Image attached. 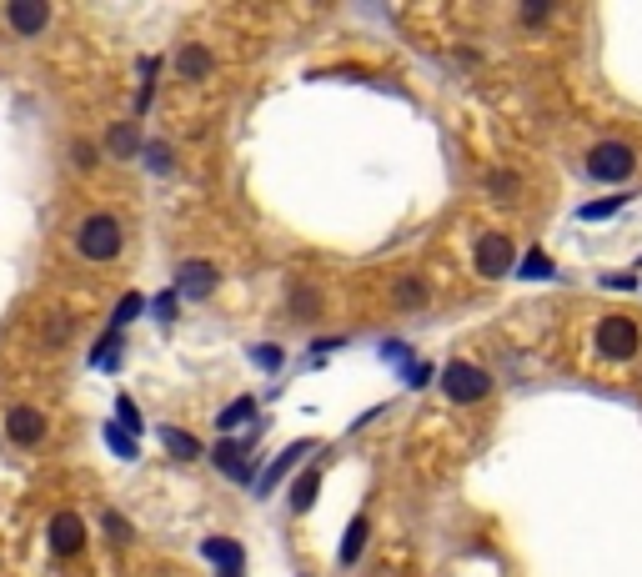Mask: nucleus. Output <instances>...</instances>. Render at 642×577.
Segmentation results:
<instances>
[{
    "label": "nucleus",
    "instance_id": "15",
    "mask_svg": "<svg viewBox=\"0 0 642 577\" xmlns=\"http://www.w3.org/2000/svg\"><path fill=\"white\" fill-rule=\"evenodd\" d=\"M161 442H166V452H171L176 462H196V457H201V442H196L191 432H181V427H161Z\"/></svg>",
    "mask_w": 642,
    "mask_h": 577
},
{
    "label": "nucleus",
    "instance_id": "24",
    "mask_svg": "<svg viewBox=\"0 0 642 577\" xmlns=\"http://www.w3.org/2000/svg\"><path fill=\"white\" fill-rule=\"evenodd\" d=\"M141 307H146V297H141V292H131V297L116 307V317H111V332H121L126 322H136V317H141Z\"/></svg>",
    "mask_w": 642,
    "mask_h": 577
},
{
    "label": "nucleus",
    "instance_id": "28",
    "mask_svg": "<svg viewBox=\"0 0 642 577\" xmlns=\"http://www.w3.org/2000/svg\"><path fill=\"white\" fill-rule=\"evenodd\" d=\"M71 156H76V166H81V171H91V166H96V146H91V141H76V146H71Z\"/></svg>",
    "mask_w": 642,
    "mask_h": 577
},
{
    "label": "nucleus",
    "instance_id": "2",
    "mask_svg": "<svg viewBox=\"0 0 642 577\" xmlns=\"http://www.w3.org/2000/svg\"><path fill=\"white\" fill-rule=\"evenodd\" d=\"M442 392H447V402L472 407V402H482V397L492 392V377H487L477 362H447V367H442Z\"/></svg>",
    "mask_w": 642,
    "mask_h": 577
},
{
    "label": "nucleus",
    "instance_id": "23",
    "mask_svg": "<svg viewBox=\"0 0 642 577\" xmlns=\"http://www.w3.org/2000/svg\"><path fill=\"white\" fill-rule=\"evenodd\" d=\"M622 206H627V196H602V201L582 206V221H602V216H617Z\"/></svg>",
    "mask_w": 642,
    "mask_h": 577
},
{
    "label": "nucleus",
    "instance_id": "27",
    "mask_svg": "<svg viewBox=\"0 0 642 577\" xmlns=\"http://www.w3.org/2000/svg\"><path fill=\"white\" fill-rule=\"evenodd\" d=\"M522 276H552V261H547L542 251H532V256L522 261Z\"/></svg>",
    "mask_w": 642,
    "mask_h": 577
},
{
    "label": "nucleus",
    "instance_id": "31",
    "mask_svg": "<svg viewBox=\"0 0 642 577\" xmlns=\"http://www.w3.org/2000/svg\"><path fill=\"white\" fill-rule=\"evenodd\" d=\"M291 307H296V317H311V312H316V297H311L306 286H301V292L291 297Z\"/></svg>",
    "mask_w": 642,
    "mask_h": 577
},
{
    "label": "nucleus",
    "instance_id": "6",
    "mask_svg": "<svg viewBox=\"0 0 642 577\" xmlns=\"http://www.w3.org/2000/svg\"><path fill=\"white\" fill-rule=\"evenodd\" d=\"M46 432H51L46 412H36V407H11V412H6V437H11L16 447H41Z\"/></svg>",
    "mask_w": 642,
    "mask_h": 577
},
{
    "label": "nucleus",
    "instance_id": "14",
    "mask_svg": "<svg viewBox=\"0 0 642 577\" xmlns=\"http://www.w3.org/2000/svg\"><path fill=\"white\" fill-rule=\"evenodd\" d=\"M367 537H372V522H367V517H352V522H347V537H342V552H337V562H342V567H357V557H362Z\"/></svg>",
    "mask_w": 642,
    "mask_h": 577
},
{
    "label": "nucleus",
    "instance_id": "30",
    "mask_svg": "<svg viewBox=\"0 0 642 577\" xmlns=\"http://www.w3.org/2000/svg\"><path fill=\"white\" fill-rule=\"evenodd\" d=\"M106 532H111V537H121V542H131V522H126L121 512H106Z\"/></svg>",
    "mask_w": 642,
    "mask_h": 577
},
{
    "label": "nucleus",
    "instance_id": "8",
    "mask_svg": "<svg viewBox=\"0 0 642 577\" xmlns=\"http://www.w3.org/2000/svg\"><path fill=\"white\" fill-rule=\"evenodd\" d=\"M211 292H216V266H211V261H181V271H176V297L201 302V297H211Z\"/></svg>",
    "mask_w": 642,
    "mask_h": 577
},
{
    "label": "nucleus",
    "instance_id": "1",
    "mask_svg": "<svg viewBox=\"0 0 642 577\" xmlns=\"http://www.w3.org/2000/svg\"><path fill=\"white\" fill-rule=\"evenodd\" d=\"M121 246H126V231H121V221H116L111 211H91V216L76 226V251H81L86 261H116Z\"/></svg>",
    "mask_w": 642,
    "mask_h": 577
},
{
    "label": "nucleus",
    "instance_id": "17",
    "mask_svg": "<svg viewBox=\"0 0 642 577\" xmlns=\"http://www.w3.org/2000/svg\"><path fill=\"white\" fill-rule=\"evenodd\" d=\"M251 417H256V397H236L231 407H221V412H216V427H221V432H231V427H246Z\"/></svg>",
    "mask_w": 642,
    "mask_h": 577
},
{
    "label": "nucleus",
    "instance_id": "26",
    "mask_svg": "<svg viewBox=\"0 0 642 577\" xmlns=\"http://www.w3.org/2000/svg\"><path fill=\"white\" fill-rule=\"evenodd\" d=\"M251 357H256V367H266V372H281V362H286L281 347H251Z\"/></svg>",
    "mask_w": 642,
    "mask_h": 577
},
{
    "label": "nucleus",
    "instance_id": "20",
    "mask_svg": "<svg viewBox=\"0 0 642 577\" xmlns=\"http://www.w3.org/2000/svg\"><path fill=\"white\" fill-rule=\"evenodd\" d=\"M106 447H111V452H116V457H126V462H136V457H141V442H136V437H131V432H121V427H116V422H111V427H106Z\"/></svg>",
    "mask_w": 642,
    "mask_h": 577
},
{
    "label": "nucleus",
    "instance_id": "11",
    "mask_svg": "<svg viewBox=\"0 0 642 577\" xmlns=\"http://www.w3.org/2000/svg\"><path fill=\"white\" fill-rule=\"evenodd\" d=\"M211 462L226 472V477H246V442H236V437H221L216 447H211Z\"/></svg>",
    "mask_w": 642,
    "mask_h": 577
},
{
    "label": "nucleus",
    "instance_id": "22",
    "mask_svg": "<svg viewBox=\"0 0 642 577\" xmlns=\"http://www.w3.org/2000/svg\"><path fill=\"white\" fill-rule=\"evenodd\" d=\"M116 427H121V432H131V437H141V412H136V402H131V397H116Z\"/></svg>",
    "mask_w": 642,
    "mask_h": 577
},
{
    "label": "nucleus",
    "instance_id": "12",
    "mask_svg": "<svg viewBox=\"0 0 642 577\" xmlns=\"http://www.w3.org/2000/svg\"><path fill=\"white\" fill-rule=\"evenodd\" d=\"M306 452H311V442H306V437H301V442H291V447H286V452H281V457H276V462L266 467V477L256 482V492L266 497V492H271V487H276V482H281V477H286V472H291V467H296V462L306 457Z\"/></svg>",
    "mask_w": 642,
    "mask_h": 577
},
{
    "label": "nucleus",
    "instance_id": "32",
    "mask_svg": "<svg viewBox=\"0 0 642 577\" xmlns=\"http://www.w3.org/2000/svg\"><path fill=\"white\" fill-rule=\"evenodd\" d=\"M156 317H161V322H171V317H176V286H171L166 297H156Z\"/></svg>",
    "mask_w": 642,
    "mask_h": 577
},
{
    "label": "nucleus",
    "instance_id": "33",
    "mask_svg": "<svg viewBox=\"0 0 642 577\" xmlns=\"http://www.w3.org/2000/svg\"><path fill=\"white\" fill-rule=\"evenodd\" d=\"M547 16H552V6H527V11H522L527 26H537V21H547Z\"/></svg>",
    "mask_w": 642,
    "mask_h": 577
},
{
    "label": "nucleus",
    "instance_id": "18",
    "mask_svg": "<svg viewBox=\"0 0 642 577\" xmlns=\"http://www.w3.org/2000/svg\"><path fill=\"white\" fill-rule=\"evenodd\" d=\"M106 151H111V156H136V151H141V136H136V126H111V136H106Z\"/></svg>",
    "mask_w": 642,
    "mask_h": 577
},
{
    "label": "nucleus",
    "instance_id": "29",
    "mask_svg": "<svg viewBox=\"0 0 642 577\" xmlns=\"http://www.w3.org/2000/svg\"><path fill=\"white\" fill-rule=\"evenodd\" d=\"M487 186H492L497 196H512V191H517V176H507V171H492V176H487Z\"/></svg>",
    "mask_w": 642,
    "mask_h": 577
},
{
    "label": "nucleus",
    "instance_id": "13",
    "mask_svg": "<svg viewBox=\"0 0 642 577\" xmlns=\"http://www.w3.org/2000/svg\"><path fill=\"white\" fill-rule=\"evenodd\" d=\"M316 492H321V467H306V472L296 477V487H291V512L306 517V512L316 507Z\"/></svg>",
    "mask_w": 642,
    "mask_h": 577
},
{
    "label": "nucleus",
    "instance_id": "21",
    "mask_svg": "<svg viewBox=\"0 0 642 577\" xmlns=\"http://www.w3.org/2000/svg\"><path fill=\"white\" fill-rule=\"evenodd\" d=\"M392 297H397L402 307H422V302H427V286H422L417 276H402V281L392 286Z\"/></svg>",
    "mask_w": 642,
    "mask_h": 577
},
{
    "label": "nucleus",
    "instance_id": "3",
    "mask_svg": "<svg viewBox=\"0 0 642 577\" xmlns=\"http://www.w3.org/2000/svg\"><path fill=\"white\" fill-rule=\"evenodd\" d=\"M592 181H627L632 171H637V151L632 146H622V141H602V146H592L587 151V166H582Z\"/></svg>",
    "mask_w": 642,
    "mask_h": 577
},
{
    "label": "nucleus",
    "instance_id": "5",
    "mask_svg": "<svg viewBox=\"0 0 642 577\" xmlns=\"http://www.w3.org/2000/svg\"><path fill=\"white\" fill-rule=\"evenodd\" d=\"M46 547H51V557H81L86 552V522L76 512H56L46 522Z\"/></svg>",
    "mask_w": 642,
    "mask_h": 577
},
{
    "label": "nucleus",
    "instance_id": "19",
    "mask_svg": "<svg viewBox=\"0 0 642 577\" xmlns=\"http://www.w3.org/2000/svg\"><path fill=\"white\" fill-rule=\"evenodd\" d=\"M126 342H121V332H106L96 347H91V367H101V372H111L116 367V352H121Z\"/></svg>",
    "mask_w": 642,
    "mask_h": 577
},
{
    "label": "nucleus",
    "instance_id": "7",
    "mask_svg": "<svg viewBox=\"0 0 642 577\" xmlns=\"http://www.w3.org/2000/svg\"><path fill=\"white\" fill-rule=\"evenodd\" d=\"M512 261H517V251H512V236H482L477 241V271L487 276V281H497V276H507L512 271Z\"/></svg>",
    "mask_w": 642,
    "mask_h": 577
},
{
    "label": "nucleus",
    "instance_id": "16",
    "mask_svg": "<svg viewBox=\"0 0 642 577\" xmlns=\"http://www.w3.org/2000/svg\"><path fill=\"white\" fill-rule=\"evenodd\" d=\"M176 71H181L186 81H201V76H211V51L191 41V46L181 51V61H176Z\"/></svg>",
    "mask_w": 642,
    "mask_h": 577
},
{
    "label": "nucleus",
    "instance_id": "10",
    "mask_svg": "<svg viewBox=\"0 0 642 577\" xmlns=\"http://www.w3.org/2000/svg\"><path fill=\"white\" fill-rule=\"evenodd\" d=\"M201 557H211L221 577H241L246 547H241V542H231V537H206V542H201Z\"/></svg>",
    "mask_w": 642,
    "mask_h": 577
},
{
    "label": "nucleus",
    "instance_id": "4",
    "mask_svg": "<svg viewBox=\"0 0 642 577\" xmlns=\"http://www.w3.org/2000/svg\"><path fill=\"white\" fill-rule=\"evenodd\" d=\"M637 352V322L632 317H602L597 322V357L602 362H627Z\"/></svg>",
    "mask_w": 642,
    "mask_h": 577
},
{
    "label": "nucleus",
    "instance_id": "9",
    "mask_svg": "<svg viewBox=\"0 0 642 577\" xmlns=\"http://www.w3.org/2000/svg\"><path fill=\"white\" fill-rule=\"evenodd\" d=\"M6 21H11V31L16 36H41L46 26H51V6H41V0H11L6 6Z\"/></svg>",
    "mask_w": 642,
    "mask_h": 577
},
{
    "label": "nucleus",
    "instance_id": "25",
    "mask_svg": "<svg viewBox=\"0 0 642 577\" xmlns=\"http://www.w3.org/2000/svg\"><path fill=\"white\" fill-rule=\"evenodd\" d=\"M141 161H146V171L166 176L171 171V146H141Z\"/></svg>",
    "mask_w": 642,
    "mask_h": 577
}]
</instances>
